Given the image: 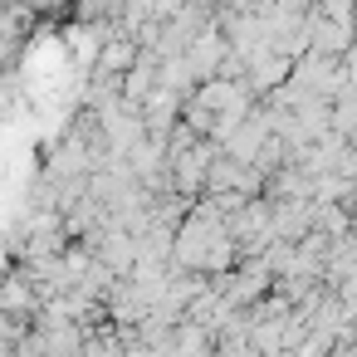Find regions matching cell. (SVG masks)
Instances as JSON below:
<instances>
[{
	"label": "cell",
	"instance_id": "obj_1",
	"mask_svg": "<svg viewBox=\"0 0 357 357\" xmlns=\"http://www.w3.org/2000/svg\"><path fill=\"white\" fill-rule=\"evenodd\" d=\"M0 313H40V289H35L30 274L0 279Z\"/></svg>",
	"mask_w": 357,
	"mask_h": 357
}]
</instances>
